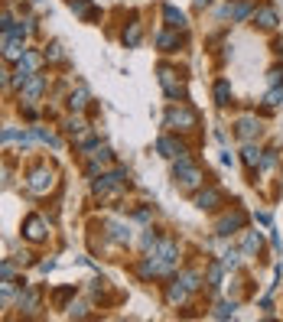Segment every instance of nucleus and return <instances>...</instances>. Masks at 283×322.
Segmentation results:
<instances>
[{"label": "nucleus", "mask_w": 283, "mask_h": 322, "mask_svg": "<svg viewBox=\"0 0 283 322\" xmlns=\"http://www.w3.org/2000/svg\"><path fill=\"white\" fill-rule=\"evenodd\" d=\"M166 124L169 127H182V130H192L199 124V114L192 111V108H172V111L166 114Z\"/></svg>", "instance_id": "f257e3e1"}, {"label": "nucleus", "mask_w": 283, "mask_h": 322, "mask_svg": "<svg viewBox=\"0 0 283 322\" xmlns=\"http://www.w3.org/2000/svg\"><path fill=\"white\" fill-rule=\"evenodd\" d=\"M176 182H182L185 189H196L199 182H202V173H199V166H192L189 160H179L176 163Z\"/></svg>", "instance_id": "f03ea898"}, {"label": "nucleus", "mask_w": 283, "mask_h": 322, "mask_svg": "<svg viewBox=\"0 0 283 322\" xmlns=\"http://www.w3.org/2000/svg\"><path fill=\"white\" fill-rule=\"evenodd\" d=\"M52 182H56V173H52L49 166H39L30 173V189L33 192H46V189H52Z\"/></svg>", "instance_id": "7ed1b4c3"}, {"label": "nucleus", "mask_w": 283, "mask_h": 322, "mask_svg": "<svg viewBox=\"0 0 283 322\" xmlns=\"http://www.w3.org/2000/svg\"><path fill=\"white\" fill-rule=\"evenodd\" d=\"M43 88H46V78H43V75L36 72V75H33V78L26 81L23 88H20V101H26V104H33V101H36L39 94H43Z\"/></svg>", "instance_id": "20e7f679"}, {"label": "nucleus", "mask_w": 283, "mask_h": 322, "mask_svg": "<svg viewBox=\"0 0 283 322\" xmlns=\"http://www.w3.org/2000/svg\"><path fill=\"white\" fill-rule=\"evenodd\" d=\"M23 231H26L30 241H43V238H46V222L39 215H30V218H26V225H23Z\"/></svg>", "instance_id": "39448f33"}, {"label": "nucleus", "mask_w": 283, "mask_h": 322, "mask_svg": "<svg viewBox=\"0 0 283 322\" xmlns=\"http://www.w3.org/2000/svg\"><path fill=\"white\" fill-rule=\"evenodd\" d=\"M160 81H163L169 98H179V94H182V85H176V72H172V68H166V65L160 68Z\"/></svg>", "instance_id": "423d86ee"}, {"label": "nucleus", "mask_w": 283, "mask_h": 322, "mask_svg": "<svg viewBox=\"0 0 283 322\" xmlns=\"http://www.w3.org/2000/svg\"><path fill=\"white\" fill-rule=\"evenodd\" d=\"M241 225H244V215H241V211H234V215H225L222 222H218V235H222V238H228L231 231H238Z\"/></svg>", "instance_id": "0eeeda50"}, {"label": "nucleus", "mask_w": 283, "mask_h": 322, "mask_svg": "<svg viewBox=\"0 0 283 322\" xmlns=\"http://www.w3.org/2000/svg\"><path fill=\"white\" fill-rule=\"evenodd\" d=\"M257 130H260L257 118H241V121H238V137H241V140H251Z\"/></svg>", "instance_id": "6e6552de"}, {"label": "nucleus", "mask_w": 283, "mask_h": 322, "mask_svg": "<svg viewBox=\"0 0 283 322\" xmlns=\"http://www.w3.org/2000/svg\"><path fill=\"white\" fill-rule=\"evenodd\" d=\"M218 202H222V192H218V189H205V192H199V198H196L199 208H215Z\"/></svg>", "instance_id": "1a4fd4ad"}, {"label": "nucleus", "mask_w": 283, "mask_h": 322, "mask_svg": "<svg viewBox=\"0 0 283 322\" xmlns=\"http://www.w3.org/2000/svg\"><path fill=\"white\" fill-rule=\"evenodd\" d=\"M68 104H72V111H85V104H88V88L78 85L72 94H68Z\"/></svg>", "instance_id": "9d476101"}, {"label": "nucleus", "mask_w": 283, "mask_h": 322, "mask_svg": "<svg viewBox=\"0 0 283 322\" xmlns=\"http://www.w3.org/2000/svg\"><path fill=\"white\" fill-rule=\"evenodd\" d=\"M254 20H257L264 30H273V26H277V10H273V7H264V10L254 13Z\"/></svg>", "instance_id": "9b49d317"}, {"label": "nucleus", "mask_w": 283, "mask_h": 322, "mask_svg": "<svg viewBox=\"0 0 283 322\" xmlns=\"http://www.w3.org/2000/svg\"><path fill=\"white\" fill-rule=\"evenodd\" d=\"M163 17H166V23L172 26V30H185V13H182V10L166 7V10H163Z\"/></svg>", "instance_id": "f8f14e48"}, {"label": "nucleus", "mask_w": 283, "mask_h": 322, "mask_svg": "<svg viewBox=\"0 0 283 322\" xmlns=\"http://www.w3.org/2000/svg\"><path fill=\"white\" fill-rule=\"evenodd\" d=\"M108 231H111V238L117 244H127L130 241V231L124 228V225H117V222H108Z\"/></svg>", "instance_id": "ddd939ff"}, {"label": "nucleus", "mask_w": 283, "mask_h": 322, "mask_svg": "<svg viewBox=\"0 0 283 322\" xmlns=\"http://www.w3.org/2000/svg\"><path fill=\"white\" fill-rule=\"evenodd\" d=\"M140 23H130V30H124V46H137L140 43Z\"/></svg>", "instance_id": "4468645a"}, {"label": "nucleus", "mask_w": 283, "mask_h": 322, "mask_svg": "<svg viewBox=\"0 0 283 322\" xmlns=\"http://www.w3.org/2000/svg\"><path fill=\"white\" fill-rule=\"evenodd\" d=\"M4 52H7V59H23V56H26V49H23V43H20V39H10Z\"/></svg>", "instance_id": "2eb2a0df"}, {"label": "nucleus", "mask_w": 283, "mask_h": 322, "mask_svg": "<svg viewBox=\"0 0 283 322\" xmlns=\"http://www.w3.org/2000/svg\"><path fill=\"white\" fill-rule=\"evenodd\" d=\"M185 293H189V290H185V283H182V280H176V283L169 286V303H182Z\"/></svg>", "instance_id": "dca6fc26"}, {"label": "nucleus", "mask_w": 283, "mask_h": 322, "mask_svg": "<svg viewBox=\"0 0 283 322\" xmlns=\"http://www.w3.org/2000/svg\"><path fill=\"white\" fill-rule=\"evenodd\" d=\"M156 147H160V153H163V156H176V153H182V147H176L169 137H160V143H156Z\"/></svg>", "instance_id": "f3484780"}, {"label": "nucleus", "mask_w": 283, "mask_h": 322, "mask_svg": "<svg viewBox=\"0 0 283 322\" xmlns=\"http://www.w3.org/2000/svg\"><path fill=\"white\" fill-rule=\"evenodd\" d=\"M228 98H231V85H228V81H218V85H215V101L225 108Z\"/></svg>", "instance_id": "a211bd4d"}, {"label": "nucleus", "mask_w": 283, "mask_h": 322, "mask_svg": "<svg viewBox=\"0 0 283 322\" xmlns=\"http://www.w3.org/2000/svg\"><path fill=\"white\" fill-rule=\"evenodd\" d=\"M46 62H62V59H65V52H62V46L59 43H52V46H46Z\"/></svg>", "instance_id": "6ab92c4d"}, {"label": "nucleus", "mask_w": 283, "mask_h": 322, "mask_svg": "<svg viewBox=\"0 0 283 322\" xmlns=\"http://www.w3.org/2000/svg\"><path fill=\"white\" fill-rule=\"evenodd\" d=\"M156 43H160V46H163V49H166V52H172V49H176V46H179V39L172 36V33H160V36H156Z\"/></svg>", "instance_id": "aec40b11"}, {"label": "nucleus", "mask_w": 283, "mask_h": 322, "mask_svg": "<svg viewBox=\"0 0 283 322\" xmlns=\"http://www.w3.org/2000/svg\"><path fill=\"white\" fill-rule=\"evenodd\" d=\"M85 127H88V124H85L81 118H68V121H65V134H75V137H78Z\"/></svg>", "instance_id": "412c9836"}, {"label": "nucleus", "mask_w": 283, "mask_h": 322, "mask_svg": "<svg viewBox=\"0 0 283 322\" xmlns=\"http://www.w3.org/2000/svg\"><path fill=\"white\" fill-rule=\"evenodd\" d=\"M244 163L247 166H260V150L257 147H244Z\"/></svg>", "instance_id": "4be33fe9"}, {"label": "nucleus", "mask_w": 283, "mask_h": 322, "mask_svg": "<svg viewBox=\"0 0 283 322\" xmlns=\"http://www.w3.org/2000/svg\"><path fill=\"white\" fill-rule=\"evenodd\" d=\"M72 10L78 13V17H91V4H88V0H72Z\"/></svg>", "instance_id": "5701e85b"}, {"label": "nucleus", "mask_w": 283, "mask_h": 322, "mask_svg": "<svg viewBox=\"0 0 283 322\" xmlns=\"http://www.w3.org/2000/svg\"><path fill=\"white\" fill-rule=\"evenodd\" d=\"M33 134H36V137H39V140H43V143H49V147H59V137H56V134H49V130L36 127V130H33Z\"/></svg>", "instance_id": "b1692460"}, {"label": "nucleus", "mask_w": 283, "mask_h": 322, "mask_svg": "<svg viewBox=\"0 0 283 322\" xmlns=\"http://www.w3.org/2000/svg\"><path fill=\"white\" fill-rule=\"evenodd\" d=\"M257 248H260V235H257V231H251V235H247V241H244V254H254Z\"/></svg>", "instance_id": "393cba45"}, {"label": "nucleus", "mask_w": 283, "mask_h": 322, "mask_svg": "<svg viewBox=\"0 0 283 322\" xmlns=\"http://www.w3.org/2000/svg\"><path fill=\"white\" fill-rule=\"evenodd\" d=\"M254 10V4H238V7H234V10H231V17L234 20H244L247 17V13H251Z\"/></svg>", "instance_id": "a878e982"}, {"label": "nucleus", "mask_w": 283, "mask_h": 322, "mask_svg": "<svg viewBox=\"0 0 283 322\" xmlns=\"http://www.w3.org/2000/svg\"><path fill=\"white\" fill-rule=\"evenodd\" d=\"M215 316H218V319H228V316H234V303H222V306L215 309Z\"/></svg>", "instance_id": "bb28decb"}, {"label": "nucleus", "mask_w": 283, "mask_h": 322, "mask_svg": "<svg viewBox=\"0 0 283 322\" xmlns=\"http://www.w3.org/2000/svg\"><path fill=\"white\" fill-rule=\"evenodd\" d=\"M179 280L185 283V290H199V277H196V273H182Z\"/></svg>", "instance_id": "cd10ccee"}, {"label": "nucleus", "mask_w": 283, "mask_h": 322, "mask_svg": "<svg viewBox=\"0 0 283 322\" xmlns=\"http://www.w3.org/2000/svg\"><path fill=\"white\" fill-rule=\"evenodd\" d=\"M36 290H30V293H26V296H20V306H26V309H33V306H36Z\"/></svg>", "instance_id": "c85d7f7f"}, {"label": "nucleus", "mask_w": 283, "mask_h": 322, "mask_svg": "<svg viewBox=\"0 0 283 322\" xmlns=\"http://www.w3.org/2000/svg\"><path fill=\"white\" fill-rule=\"evenodd\" d=\"M267 104H270V108H277V104H283V91H280V88H273V91L267 94Z\"/></svg>", "instance_id": "c756f323"}, {"label": "nucleus", "mask_w": 283, "mask_h": 322, "mask_svg": "<svg viewBox=\"0 0 283 322\" xmlns=\"http://www.w3.org/2000/svg\"><path fill=\"white\" fill-rule=\"evenodd\" d=\"M209 280H212V286L222 280V264H212V267H209Z\"/></svg>", "instance_id": "7c9ffc66"}, {"label": "nucleus", "mask_w": 283, "mask_h": 322, "mask_svg": "<svg viewBox=\"0 0 283 322\" xmlns=\"http://www.w3.org/2000/svg\"><path fill=\"white\" fill-rule=\"evenodd\" d=\"M13 277V264L7 260V264H0V280H10Z\"/></svg>", "instance_id": "2f4dec72"}, {"label": "nucleus", "mask_w": 283, "mask_h": 322, "mask_svg": "<svg viewBox=\"0 0 283 322\" xmlns=\"http://www.w3.org/2000/svg\"><path fill=\"white\" fill-rule=\"evenodd\" d=\"M222 264H225V267H238V254H234V251H228V254H225V260H222Z\"/></svg>", "instance_id": "473e14b6"}, {"label": "nucleus", "mask_w": 283, "mask_h": 322, "mask_svg": "<svg viewBox=\"0 0 283 322\" xmlns=\"http://www.w3.org/2000/svg\"><path fill=\"white\" fill-rule=\"evenodd\" d=\"M7 81H10V78H7V68H4V65H0V88H4V85H7Z\"/></svg>", "instance_id": "72a5a7b5"}, {"label": "nucleus", "mask_w": 283, "mask_h": 322, "mask_svg": "<svg viewBox=\"0 0 283 322\" xmlns=\"http://www.w3.org/2000/svg\"><path fill=\"white\" fill-rule=\"evenodd\" d=\"M196 4H199V7H205V4H209V0H196Z\"/></svg>", "instance_id": "f704fd0d"}]
</instances>
